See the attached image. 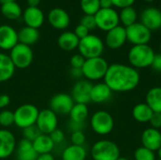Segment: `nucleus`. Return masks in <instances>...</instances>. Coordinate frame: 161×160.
Returning <instances> with one entry per match:
<instances>
[{"instance_id": "ddd939ff", "label": "nucleus", "mask_w": 161, "mask_h": 160, "mask_svg": "<svg viewBox=\"0 0 161 160\" xmlns=\"http://www.w3.org/2000/svg\"><path fill=\"white\" fill-rule=\"evenodd\" d=\"M92 85L93 84L87 79H80L74 85L71 96L75 104L87 105L91 102V91Z\"/></svg>"}, {"instance_id": "3c124183", "label": "nucleus", "mask_w": 161, "mask_h": 160, "mask_svg": "<svg viewBox=\"0 0 161 160\" xmlns=\"http://www.w3.org/2000/svg\"><path fill=\"white\" fill-rule=\"evenodd\" d=\"M40 2L41 0H27V5L28 7H38Z\"/></svg>"}, {"instance_id": "e433bc0d", "label": "nucleus", "mask_w": 161, "mask_h": 160, "mask_svg": "<svg viewBox=\"0 0 161 160\" xmlns=\"http://www.w3.org/2000/svg\"><path fill=\"white\" fill-rule=\"evenodd\" d=\"M80 24H81L82 25H84L85 27H87L90 31H91V30H93L94 28L97 27L94 15H88V14H85V15L81 18V20H80Z\"/></svg>"}, {"instance_id": "ea45409f", "label": "nucleus", "mask_w": 161, "mask_h": 160, "mask_svg": "<svg viewBox=\"0 0 161 160\" xmlns=\"http://www.w3.org/2000/svg\"><path fill=\"white\" fill-rule=\"evenodd\" d=\"M51 140L53 141V142L56 144H60L64 141V139H65V135H64V132L58 128H57L56 130H54L51 134H49Z\"/></svg>"}, {"instance_id": "13d9d810", "label": "nucleus", "mask_w": 161, "mask_h": 160, "mask_svg": "<svg viewBox=\"0 0 161 160\" xmlns=\"http://www.w3.org/2000/svg\"><path fill=\"white\" fill-rule=\"evenodd\" d=\"M156 160H161V159H159V158H158V159H156Z\"/></svg>"}, {"instance_id": "8fccbe9b", "label": "nucleus", "mask_w": 161, "mask_h": 160, "mask_svg": "<svg viewBox=\"0 0 161 160\" xmlns=\"http://www.w3.org/2000/svg\"><path fill=\"white\" fill-rule=\"evenodd\" d=\"M37 160H55L54 156L50 154H43V155H39Z\"/></svg>"}, {"instance_id": "4468645a", "label": "nucleus", "mask_w": 161, "mask_h": 160, "mask_svg": "<svg viewBox=\"0 0 161 160\" xmlns=\"http://www.w3.org/2000/svg\"><path fill=\"white\" fill-rule=\"evenodd\" d=\"M16 140L12 132L0 129V159L9 157L16 150Z\"/></svg>"}, {"instance_id": "4d7b16f0", "label": "nucleus", "mask_w": 161, "mask_h": 160, "mask_svg": "<svg viewBox=\"0 0 161 160\" xmlns=\"http://www.w3.org/2000/svg\"><path fill=\"white\" fill-rule=\"evenodd\" d=\"M159 49H160V54H161V42H160V46H159Z\"/></svg>"}, {"instance_id": "20e7f679", "label": "nucleus", "mask_w": 161, "mask_h": 160, "mask_svg": "<svg viewBox=\"0 0 161 160\" xmlns=\"http://www.w3.org/2000/svg\"><path fill=\"white\" fill-rule=\"evenodd\" d=\"M93 160H117L121 157L118 145L109 140H100L96 141L91 150Z\"/></svg>"}, {"instance_id": "6e6d98bb", "label": "nucleus", "mask_w": 161, "mask_h": 160, "mask_svg": "<svg viewBox=\"0 0 161 160\" xmlns=\"http://www.w3.org/2000/svg\"><path fill=\"white\" fill-rule=\"evenodd\" d=\"M145 2H153V1H155V0H144Z\"/></svg>"}, {"instance_id": "f8f14e48", "label": "nucleus", "mask_w": 161, "mask_h": 160, "mask_svg": "<svg viewBox=\"0 0 161 160\" xmlns=\"http://www.w3.org/2000/svg\"><path fill=\"white\" fill-rule=\"evenodd\" d=\"M36 125L42 134L49 135L58 128V115L50 108L42 109L39 112Z\"/></svg>"}, {"instance_id": "9b49d317", "label": "nucleus", "mask_w": 161, "mask_h": 160, "mask_svg": "<svg viewBox=\"0 0 161 160\" xmlns=\"http://www.w3.org/2000/svg\"><path fill=\"white\" fill-rule=\"evenodd\" d=\"M75 104L71 94L60 92L52 96L49 102V108L57 115H68Z\"/></svg>"}, {"instance_id": "473e14b6", "label": "nucleus", "mask_w": 161, "mask_h": 160, "mask_svg": "<svg viewBox=\"0 0 161 160\" xmlns=\"http://www.w3.org/2000/svg\"><path fill=\"white\" fill-rule=\"evenodd\" d=\"M80 6L85 14L95 15L100 9V0H80Z\"/></svg>"}, {"instance_id": "6ab92c4d", "label": "nucleus", "mask_w": 161, "mask_h": 160, "mask_svg": "<svg viewBox=\"0 0 161 160\" xmlns=\"http://www.w3.org/2000/svg\"><path fill=\"white\" fill-rule=\"evenodd\" d=\"M24 21L26 24V26L39 28L42 26L44 21V15L42 9L38 7H28L23 13Z\"/></svg>"}, {"instance_id": "7c9ffc66", "label": "nucleus", "mask_w": 161, "mask_h": 160, "mask_svg": "<svg viewBox=\"0 0 161 160\" xmlns=\"http://www.w3.org/2000/svg\"><path fill=\"white\" fill-rule=\"evenodd\" d=\"M1 12L6 18L15 20L22 15V8L16 2H11L3 4L1 6Z\"/></svg>"}, {"instance_id": "a19ab883", "label": "nucleus", "mask_w": 161, "mask_h": 160, "mask_svg": "<svg viewBox=\"0 0 161 160\" xmlns=\"http://www.w3.org/2000/svg\"><path fill=\"white\" fill-rule=\"evenodd\" d=\"M74 33L76 35V37H77L79 40H81V39H84L85 37H87L88 35H90V30H89L87 27H85L84 25H82L81 24H79V25L75 27Z\"/></svg>"}, {"instance_id": "de8ad7c7", "label": "nucleus", "mask_w": 161, "mask_h": 160, "mask_svg": "<svg viewBox=\"0 0 161 160\" xmlns=\"http://www.w3.org/2000/svg\"><path fill=\"white\" fill-rule=\"evenodd\" d=\"M70 74H71V76L73 78H76V79H79V80L83 76L82 70L81 69H76V68H71Z\"/></svg>"}, {"instance_id": "72a5a7b5", "label": "nucleus", "mask_w": 161, "mask_h": 160, "mask_svg": "<svg viewBox=\"0 0 161 160\" xmlns=\"http://www.w3.org/2000/svg\"><path fill=\"white\" fill-rule=\"evenodd\" d=\"M134 159L135 160H156L155 152L141 146L137 148L134 152Z\"/></svg>"}, {"instance_id": "a18cd8bd", "label": "nucleus", "mask_w": 161, "mask_h": 160, "mask_svg": "<svg viewBox=\"0 0 161 160\" xmlns=\"http://www.w3.org/2000/svg\"><path fill=\"white\" fill-rule=\"evenodd\" d=\"M151 67L157 71V72H161V54H156L155 55V58H154V60L152 62V65Z\"/></svg>"}, {"instance_id": "393cba45", "label": "nucleus", "mask_w": 161, "mask_h": 160, "mask_svg": "<svg viewBox=\"0 0 161 160\" xmlns=\"http://www.w3.org/2000/svg\"><path fill=\"white\" fill-rule=\"evenodd\" d=\"M32 144L38 155L50 154L55 148V143L50 136L46 134H41L34 141H32Z\"/></svg>"}, {"instance_id": "412c9836", "label": "nucleus", "mask_w": 161, "mask_h": 160, "mask_svg": "<svg viewBox=\"0 0 161 160\" xmlns=\"http://www.w3.org/2000/svg\"><path fill=\"white\" fill-rule=\"evenodd\" d=\"M112 96V91L108 87L105 82L92 85L91 91V102L102 104L108 102Z\"/></svg>"}, {"instance_id": "f3484780", "label": "nucleus", "mask_w": 161, "mask_h": 160, "mask_svg": "<svg viewBox=\"0 0 161 160\" xmlns=\"http://www.w3.org/2000/svg\"><path fill=\"white\" fill-rule=\"evenodd\" d=\"M141 141L143 147L158 152L161 147V132L158 129L149 127L142 132Z\"/></svg>"}, {"instance_id": "79ce46f5", "label": "nucleus", "mask_w": 161, "mask_h": 160, "mask_svg": "<svg viewBox=\"0 0 161 160\" xmlns=\"http://www.w3.org/2000/svg\"><path fill=\"white\" fill-rule=\"evenodd\" d=\"M149 123L151 124V127L159 130L161 128V113L154 112Z\"/></svg>"}, {"instance_id": "4c0bfd02", "label": "nucleus", "mask_w": 161, "mask_h": 160, "mask_svg": "<svg viewBox=\"0 0 161 160\" xmlns=\"http://www.w3.org/2000/svg\"><path fill=\"white\" fill-rule=\"evenodd\" d=\"M86 141V136L83 131H75L71 135V142L74 145L83 146Z\"/></svg>"}, {"instance_id": "39448f33", "label": "nucleus", "mask_w": 161, "mask_h": 160, "mask_svg": "<svg viewBox=\"0 0 161 160\" xmlns=\"http://www.w3.org/2000/svg\"><path fill=\"white\" fill-rule=\"evenodd\" d=\"M40 110L32 104H24L19 106L14 113V124L19 128L25 129L36 124Z\"/></svg>"}, {"instance_id": "864d4df0", "label": "nucleus", "mask_w": 161, "mask_h": 160, "mask_svg": "<svg viewBox=\"0 0 161 160\" xmlns=\"http://www.w3.org/2000/svg\"><path fill=\"white\" fill-rule=\"evenodd\" d=\"M158 157H159V159H161V147L158 149Z\"/></svg>"}, {"instance_id": "a878e982", "label": "nucleus", "mask_w": 161, "mask_h": 160, "mask_svg": "<svg viewBox=\"0 0 161 160\" xmlns=\"http://www.w3.org/2000/svg\"><path fill=\"white\" fill-rule=\"evenodd\" d=\"M87 151L84 146L71 144L61 153L62 160H86Z\"/></svg>"}, {"instance_id": "c03bdc74", "label": "nucleus", "mask_w": 161, "mask_h": 160, "mask_svg": "<svg viewBox=\"0 0 161 160\" xmlns=\"http://www.w3.org/2000/svg\"><path fill=\"white\" fill-rule=\"evenodd\" d=\"M10 104V97L6 94V93H3V94H0V109H5L7 107H8Z\"/></svg>"}, {"instance_id": "0eeeda50", "label": "nucleus", "mask_w": 161, "mask_h": 160, "mask_svg": "<svg viewBox=\"0 0 161 160\" xmlns=\"http://www.w3.org/2000/svg\"><path fill=\"white\" fill-rule=\"evenodd\" d=\"M91 126L97 135L106 136L112 132L114 128V119L109 112L98 110L94 112L91 118Z\"/></svg>"}, {"instance_id": "603ef678", "label": "nucleus", "mask_w": 161, "mask_h": 160, "mask_svg": "<svg viewBox=\"0 0 161 160\" xmlns=\"http://www.w3.org/2000/svg\"><path fill=\"white\" fill-rule=\"evenodd\" d=\"M11 2H15V0H0V3L3 4H7V3H11Z\"/></svg>"}, {"instance_id": "37998d69", "label": "nucleus", "mask_w": 161, "mask_h": 160, "mask_svg": "<svg viewBox=\"0 0 161 160\" xmlns=\"http://www.w3.org/2000/svg\"><path fill=\"white\" fill-rule=\"evenodd\" d=\"M113 6L120 8H125L127 7H132L134 4L135 0H111Z\"/></svg>"}, {"instance_id": "aec40b11", "label": "nucleus", "mask_w": 161, "mask_h": 160, "mask_svg": "<svg viewBox=\"0 0 161 160\" xmlns=\"http://www.w3.org/2000/svg\"><path fill=\"white\" fill-rule=\"evenodd\" d=\"M48 21L50 25L57 29H65L70 24V17L66 10L56 8L48 13Z\"/></svg>"}, {"instance_id": "58836bf2", "label": "nucleus", "mask_w": 161, "mask_h": 160, "mask_svg": "<svg viewBox=\"0 0 161 160\" xmlns=\"http://www.w3.org/2000/svg\"><path fill=\"white\" fill-rule=\"evenodd\" d=\"M86 58L81 56L80 54H75L72 56L70 59V64L72 68H76V69H82L84 63H85Z\"/></svg>"}, {"instance_id": "a211bd4d", "label": "nucleus", "mask_w": 161, "mask_h": 160, "mask_svg": "<svg viewBox=\"0 0 161 160\" xmlns=\"http://www.w3.org/2000/svg\"><path fill=\"white\" fill-rule=\"evenodd\" d=\"M18 33L13 27L8 25H0V48L11 50L18 43Z\"/></svg>"}, {"instance_id": "7ed1b4c3", "label": "nucleus", "mask_w": 161, "mask_h": 160, "mask_svg": "<svg viewBox=\"0 0 161 160\" xmlns=\"http://www.w3.org/2000/svg\"><path fill=\"white\" fill-rule=\"evenodd\" d=\"M108 61L102 57L88 58L82 67L83 76L89 81H96L104 79L108 69Z\"/></svg>"}, {"instance_id": "b1692460", "label": "nucleus", "mask_w": 161, "mask_h": 160, "mask_svg": "<svg viewBox=\"0 0 161 160\" xmlns=\"http://www.w3.org/2000/svg\"><path fill=\"white\" fill-rule=\"evenodd\" d=\"M15 69L9 56L0 53V83L9 80L13 76Z\"/></svg>"}, {"instance_id": "c85d7f7f", "label": "nucleus", "mask_w": 161, "mask_h": 160, "mask_svg": "<svg viewBox=\"0 0 161 160\" xmlns=\"http://www.w3.org/2000/svg\"><path fill=\"white\" fill-rule=\"evenodd\" d=\"M145 103L154 112L161 113V87L151 88L147 91Z\"/></svg>"}, {"instance_id": "4be33fe9", "label": "nucleus", "mask_w": 161, "mask_h": 160, "mask_svg": "<svg viewBox=\"0 0 161 160\" xmlns=\"http://www.w3.org/2000/svg\"><path fill=\"white\" fill-rule=\"evenodd\" d=\"M16 155L18 160H37L38 154L35 151L31 141L22 139L16 146Z\"/></svg>"}, {"instance_id": "2eb2a0df", "label": "nucleus", "mask_w": 161, "mask_h": 160, "mask_svg": "<svg viewBox=\"0 0 161 160\" xmlns=\"http://www.w3.org/2000/svg\"><path fill=\"white\" fill-rule=\"evenodd\" d=\"M141 19V23L151 31L158 30L161 27V10L157 8L149 7L143 9Z\"/></svg>"}, {"instance_id": "dca6fc26", "label": "nucleus", "mask_w": 161, "mask_h": 160, "mask_svg": "<svg viewBox=\"0 0 161 160\" xmlns=\"http://www.w3.org/2000/svg\"><path fill=\"white\" fill-rule=\"evenodd\" d=\"M126 41L125 27L117 25L116 27L107 32L105 42L110 49H119L125 43Z\"/></svg>"}, {"instance_id": "49530a36", "label": "nucleus", "mask_w": 161, "mask_h": 160, "mask_svg": "<svg viewBox=\"0 0 161 160\" xmlns=\"http://www.w3.org/2000/svg\"><path fill=\"white\" fill-rule=\"evenodd\" d=\"M84 127H85V124H79V123H75V122L70 121L69 128L71 129L72 133L75 131H83Z\"/></svg>"}, {"instance_id": "f257e3e1", "label": "nucleus", "mask_w": 161, "mask_h": 160, "mask_svg": "<svg viewBox=\"0 0 161 160\" xmlns=\"http://www.w3.org/2000/svg\"><path fill=\"white\" fill-rule=\"evenodd\" d=\"M141 75L137 69L130 65L114 63L108 66L104 82L115 92H128L140 84Z\"/></svg>"}, {"instance_id": "2f4dec72", "label": "nucleus", "mask_w": 161, "mask_h": 160, "mask_svg": "<svg viewBox=\"0 0 161 160\" xmlns=\"http://www.w3.org/2000/svg\"><path fill=\"white\" fill-rule=\"evenodd\" d=\"M119 18H120V22H122L125 27H127L137 23L138 13L133 7H127V8H122L119 14Z\"/></svg>"}, {"instance_id": "6e6552de", "label": "nucleus", "mask_w": 161, "mask_h": 160, "mask_svg": "<svg viewBox=\"0 0 161 160\" xmlns=\"http://www.w3.org/2000/svg\"><path fill=\"white\" fill-rule=\"evenodd\" d=\"M9 58L17 69H26L33 61V51L30 46L18 42L11 50Z\"/></svg>"}, {"instance_id": "bb28decb", "label": "nucleus", "mask_w": 161, "mask_h": 160, "mask_svg": "<svg viewBox=\"0 0 161 160\" xmlns=\"http://www.w3.org/2000/svg\"><path fill=\"white\" fill-rule=\"evenodd\" d=\"M40 38V33L37 28L25 26L18 32V41L20 43L31 46L35 44Z\"/></svg>"}, {"instance_id": "09e8293b", "label": "nucleus", "mask_w": 161, "mask_h": 160, "mask_svg": "<svg viewBox=\"0 0 161 160\" xmlns=\"http://www.w3.org/2000/svg\"><path fill=\"white\" fill-rule=\"evenodd\" d=\"M113 7L111 0H100V8H111Z\"/></svg>"}, {"instance_id": "5701e85b", "label": "nucleus", "mask_w": 161, "mask_h": 160, "mask_svg": "<svg viewBox=\"0 0 161 160\" xmlns=\"http://www.w3.org/2000/svg\"><path fill=\"white\" fill-rule=\"evenodd\" d=\"M79 41L74 32L65 31L58 38V45L64 51H73L78 47Z\"/></svg>"}, {"instance_id": "9d476101", "label": "nucleus", "mask_w": 161, "mask_h": 160, "mask_svg": "<svg viewBox=\"0 0 161 160\" xmlns=\"http://www.w3.org/2000/svg\"><path fill=\"white\" fill-rule=\"evenodd\" d=\"M96 25L98 28L104 31H109L110 29L119 25L120 18L118 12L114 8H100L94 15Z\"/></svg>"}, {"instance_id": "f704fd0d", "label": "nucleus", "mask_w": 161, "mask_h": 160, "mask_svg": "<svg viewBox=\"0 0 161 160\" xmlns=\"http://www.w3.org/2000/svg\"><path fill=\"white\" fill-rule=\"evenodd\" d=\"M14 124V113L9 109L0 111V125L2 127H9Z\"/></svg>"}, {"instance_id": "5fc2aeb1", "label": "nucleus", "mask_w": 161, "mask_h": 160, "mask_svg": "<svg viewBox=\"0 0 161 160\" xmlns=\"http://www.w3.org/2000/svg\"><path fill=\"white\" fill-rule=\"evenodd\" d=\"M117 160H129L128 158H126V157H120Z\"/></svg>"}, {"instance_id": "1a4fd4ad", "label": "nucleus", "mask_w": 161, "mask_h": 160, "mask_svg": "<svg viewBox=\"0 0 161 160\" xmlns=\"http://www.w3.org/2000/svg\"><path fill=\"white\" fill-rule=\"evenodd\" d=\"M125 32L126 40L133 45L148 44V42L151 41L152 31L142 23H135L125 27Z\"/></svg>"}, {"instance_id": "cd10ccee", "label": "nucleus", "mask_w": 161, "mask_h": 160, "mask_svg": "<svg viewBox=\"0 0 161 160\" xmlns=\"http://www.w3.org/2000/svg\"><path fill=\"white\" fill-rule=\"evenodd\" d=\"M153 113H154V111L151 109V108L146 103L137 104L132 109L133 118L141 124L149 123Z\"/></svg>"}, {"instance_id": "c9c22d12", "label": "nucleus", "mask_w": 161, "mask_h": 160, "mask_svg": "<svg viewBox=\"0 0 161 160\" xmlns=\"http://www.w3.org/2000/svg\"><path fill=\"white\" fill-rule=\"evenodd\" d=\"M41 131L39 130V128L37 127L36 124L28 126L25 129H23V135H24V139L29 141H34L40 135H41Z\"/></svg>"}, {"instance_id": "423d86ee", "label": "nucleus", "mask_w": 161, "mask_h": 160, "mask_svg": "<svg viewBox=\"0 0 161 160\" xmlns=\"http://www.w3.org/2000/svg\"><path fill=\"white\" fill-rule=\"evenodd\" d=\"M78 51L81 56H83L86 59L101 57L104 52V42L103 41L96 35L90 34L84 39L79 41Z\"/></svg>"}, {"instance_id": "c756f323", "label": "nucleus", "mask_w": 161, "mask_h": 160, "mask_svg": "<svg viewBox=\"0 0 161 160\" xmlns=\"http://www.w3.org/2000/svg\"><path fill=\"white\" fill-rule=\"evenodd\" d=\"M70 121L79 124H85L89 116V108L87 105L84 104H75L70 113Z\"/></svg>"}, {"instance_id": "f03ea898", "label": "nucleus", "mask_w": 161, "mask_h": 160, "mask_svg": "<svg viewBox=\"0 0 161 160\" xmlns=\"http://www.w3.org/2000/svg\"><path fill=\"white\" fill-rule=\"evenodd\" d=\"M155 51L149 44L133 45L128 52V61L135 69L151 67L155 58Z\"/></svg>"}]
</instances>
